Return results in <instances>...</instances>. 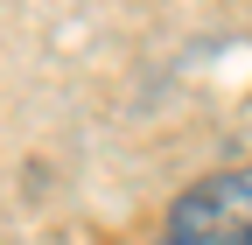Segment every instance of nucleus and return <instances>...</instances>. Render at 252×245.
I'll use <instances>...</instances> for the list:
<instances>
[{"label": "nucleus", "mask_w": 252, "mask_h": 245, "mask_svg": "<svg viewBox=\"0 0 252 245\" xmlns=\"http://www.w3.org/2000/svg\"><path fill=\"white\" fill-rule=\"evenodd\" d=\"M154 245H252V168H224L182 189Z\"/></svg>", "instance_id": "obj_1"}]
</instances>
